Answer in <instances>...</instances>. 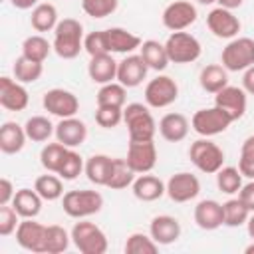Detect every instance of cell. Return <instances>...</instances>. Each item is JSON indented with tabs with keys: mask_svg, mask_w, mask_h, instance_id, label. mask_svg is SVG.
I'll use <instances>...</instances> for the list:
<instances>
[{
	"mask_svg": "<svg viewBox=\"0 0 254 254\" xmlns=\"http://www.w3.org/2000/svg\"><path fill=\"white\" fill-rule=\"evenodd\" d=\"M54 52L62 60H73L83 50V26L75 18H64L54 30Z\"/></svg>",
	"mask_w": 254,
	"mask_h": 254,
	"instance_id": "6da1fadb",
	"label": "cell"
},
{
	"mask_svg": "<svg viewBox=\"0 0 254 254\" xmlns=\"http://www.w3.org/2000/svg\"><path fill=\"white\" fill-rule=\"evenodd\" d=\"M123 123L129 131V141H153L157 123L153 113L143 103H129L123 107Z\"/></svg>",
	"mask_w": 254,
	"mask_h": 254,
	"instance_id": "7a4b0ae2",
	"label": "cell"
},
{
	"mask_svg": "<svg viewBox=\"0 0 254 254\" xmlns=\"http://www.w3.org/2000/svg\"><path fill=\"white\" fill-rule=\"evenodd\" d=\"M64 212L71 218H87L91 214H97L103 208V196L97 190H67L62 196Z\"/></svg>",
	"mask_w": 254,
	"mask_h": 254,
	"instance_id": "3957f363",
	"label": "cell"
},
{
	"mask_svg": "<svg viewBox=\"0 0 254 254\" xmlns=\"http://www.w3.org/2000/svg\"><path fill=\"white\" fill-rule=\"evenodd\" d=\"M189 159H190V163H192L200 173L216 175V173L222 169L224 151H222L214 141H210L208 137H202V139H196L194 143H190Z\"/></svg>",
	"mask_w": 254,
	"mask_h": 254,
	"instance_id": "277c9868",
	"label": "cell"
},
{
	"mask_svg": "<svg viewBox=\"0 0 254 254\" xmlns=\"http://www.w3.org/2000/svg\"><path fill=\"white\" fill-rule=\"evenodd\" d=\"M71 242L73 246L81 252V254H105L107 252V236L105 232L89 222V220H81L73 224L71 228Z\"/></svg>",
	"mask_w": 254,
	"mask_h": 254,
	"instance_id": "5b68a950",
	"label": "cell"
},
{
	"mask_svg": "<svg viewBox=\"0 0 254 254\" xmlns=\"http://www.w3.org/2000/svg\"><path fill=\"white\" fill-rule=\"evenodd\" d=\"M165 48H167V54H169V60L173 64H192L200 58L202 54V46L200 42L189 34V32H173L167 42H165Z\"/></svg>",
	"mask_w": 254,
	"mask_h": 254,
	"instance_id": "8992f818",
	"label": "cell"
},
{
	"mask_svg": "<svg viewBox=\"0 0 254 254\" xmlns=\"http://www.w3.org/2000/svg\"><path fill=\"white\" fill-rule=\"evenodd\" d=\"M222 65L228 71H244L254 65V40L252 38H232L220 56Z\"/></svg>",
	"mask_w": 254,
	"mask_h": 254,
	"instance_id": "52a82bcc",
	"label": "cell"
},
{
	"mask_svg": "<svg viewBox=\"0 0 254 254\" xmlns=\"http://www.w3.org/2000/svg\"><path fill=\"white\" fill-rule=\"evenodd\" d=\"M232 119L228 113H224L220 107H206V109H198L192 119H190V125L192 129L200 135V137H214V135H220L224 133L228 127H230Z\"/></svg>",
	"mask_w": 254,
	"mask_h": 254,
	"instance_id": "ba28073f",
	"label": "cell"
},
{
	"mask_svg": "<svg viewBox=\"0 0 254 254\" xmlns=\"http://www.w3.org/2000/svg\"><path fill=\"white\" fill-rule=\"evenodd\" d=\"M179 97V85L169 75H157L145 85V103L155 109L169 107Z\"/></svg>",
	"mask_w": 254,
	"mask_h": 254,
	"instance_id": "9c48e42d",
	"label": "cell"
},
{
	"mask_svg": "<svg viewBox=\"0 0 254 254\" xmlns=\"http://www.w3.org/2000/svg\"><path fill=\"white\" fill-rule=\"evenodd\" d=\"M16 242L34 254H46L48 226L36 222L34 218H24L16 228Z\"/></svg>",
	"mask_w": 254,
	"mask_h": 254,
	"instance_id": "30bf717a",
	"label": "cell"
},
{
	"mask_svg": "<svg viewBox=\"0 0 254 254\" xmlns=\"http://www.w3.org/2000/svg\"><path fill=\"white\" fill-rule=\"evenodd\" d=\"M198 18L196 6L189 0H175L163 10V26L171 32H183Z\"/></svg>",
	"mask_w": 254,
	"mask_h": 254,
	"instance_id": "8fae6325",
	"label": "cell"
},
{
	"mask_svg": "<svg viewBox=\"0 0 254 254\" xmlns=\"http://www.w3.org/2000/svg\"><path fill=\"white\" fill-rule=\"evenodd\" d=\"M42 105L48 113H52L60 119L73 117L79 111V99L75 97V93L62 89V87H54V89L46 91L42 97Z\"/></svg>",
	"mask_w": 254,
	"mask_h": 254,
	"instance_id": "7c38bea8",
	"label": "cell"
},
{
	"mask_svg": "<svg viewBox=\"0 0 254 254\" xmlns=\"http://www.w3.org/2000/svg\"><path fill=\"white\" fill-rule=\"evenodd\" d=\"M125 159L137 175L151 173L157 165V147L153 141H129Z\"/></svg>",
	"mask_w": 254,
	"mask_h": 254,
	"instance_id": "4fadbf2b",
	"label": "cell"
},
{
	"mask_svg": "<svg viewBox=\"0 0 254 254\" xmlns=\"http://www.w3.org/2000/svg\"><path fill=\"white\" fill-rule=\"evenodd\" d=\"M206 26L208 30L216 36V38H222V40H232L238 36L240 32V20L238 16L232 14V10L228 8H212L208 14H206Z\"/></svg>",
	"mask_w": 254,
	"mask_h": 254,
	"instance_id": "5bb4252c",
	"label": "cell"
},
{
	"mask_svg": "<svg viewBox=\"0 0 254 254\" xmlns=\"http://www.w3.org/2000/svg\"><path fill=\"white\" fill-rule=\"evenodd\" d=\"M198 192H200V181L192 173L181 171L167 181V194L173 202H189L196 198Z\"/></svg>",
	"mask_w": 254,
	"mask_h": 254,
	"instance_id": "9a60e30c",
	"label": "cell"
},
{
	"mask_svg": "<svg viewBox=\"0 0 254 254\" xmlns=\"http://www.w3.org/2000/svg\"><path fill=\"white\" fill-rule=\"evenodd\" d=\"M214 105L220 107L224 113H228L232 121H238L246 113V105H248L246 91L236 85H226L224 89L214 93Z\"/></svg>",
	"mask_w": 254,
	"mask_h": 254,
	"instance_id": "2e32d148",
	"label": "cell"
},
{
	"mask_svg": "<svg viewBox=\"0 0 254 254\" xmlns=\"http://www.w3.org/2000/svg\"><path fill=\"white\" fill-rule=\"evenodd\" d=\"M30 103L28 89L24 83L14 81L12 77H0V105L8 111H24Z\"/></svg>",
	"mask_w": 254,
	"mask_h": 254,
	"instance_id": "e0dca14e",
	"label": "cell"
},
{
	"mask_svg": "<svg viewBox=\"0 0 254 254\" xmlns=\"http://www.w3.org/2000/svg\"><path fill=\"white\" fill-rule=\"evenodd\" d=\"M147 64L143 62L141 56L137 54H127L119 64H117V81L121 85L129 87H137L143 83V79L147 77Z\"/></svg>",
	"mask_w": 254,
	"mask_h": 254,
	"instance_id": "ac0fdd59",
	"label": "cell"
},
{
	"mask_svg": "<svg viewBox=\"0 0 254 254\" xmlns=\"http://www.w3.org/2000/svg\"><path fill=\"white\" fill-rule=\"evenodd\" d=\"M56 139L60 141V143H64L65 147H69V149H75V147H79L83 141H85V137H87V127H85V123L81 121V119H77L75 115L73 117H64V119H60V123L56 125Z\"/></svg>",
	"mask_w": 254,
	"mask_h": 254,
	"instance_id": "d6986e66",
	"label": "cell"
},
{
	"mask_svg": "<svg viewBox=\"0 0 254 254\" xmlns=\"http://www.w3.org/2000/svg\"><path fill=\"white\" fill-rule=\"evenodd\" d=\"M194 222L202 230H216L224 224L222 204L214 198H204L194 206Z\"/></svg>",
	"mask_w": 254,
	"mask_h": 254,
	"instance_id": "ffe728a7",
	"label": "cell"
},
{
	"mask_svg": "<svg viewBox=\"0 0 254 254\" xmlns=\"http://www.w3.org/2000/svg\"><path fill=\"white\" fill-rule=\"evenodd\" d=\"M149 234L157 244H173L181 236V222L171 214H159L149 224Z\"/></svg>",
	"mask_w": 254,
	"mask_h": 254,
	"instance_id": "44dd1931",
	"label": "cell"
},
{
	"mask_svg": "<svg viewBox=\"0 0 254 254\" xmlns=\"http://www.w3.org/2000/svg\"><path fill=\"white\" fill-rule=\"evenodd\" d=\"M131 189H133L135 198H137V200H143V202H153V200H159V198H161V196L167 192V185H165V183H163L159 177L149 175V173L139 175V177L133 181Z\"/></svg>",
	"mask_w": 254,
	"mask_h": 254,
	"instance_id": "7402d4cb",
	"label": "cell"
},
{
	"mask_svg": "<svg viewBox=\"0 0 254 254\" xmlns=\"http://www.w3.org/2000/svg\"><path fill=\"white\" fill-rule=\"evenodd\" d=\"M117 64L109 54H103V56H93L87 64V73H89V79L93 83H99V85H105L113 79H117Z\"/></svg>",
	"mask_w": 254,
	"mask_h": 254,
	"instance_id": "603a6c76",
	"label": "cell"
},
{
	"mask_svg": "<svg viewBox=\"0 0 254 254\" xmlns=\"http://www.w3.org/2000/svg\"><path fill=\"white\" fill-rule=\"evenodd\" d=\"M26 129L18 125L16 121H6L0 127V151L6 155H16L26 145Z\"/></svg>",
	"mask_w": 254,
	"mask_h": 254,
	"instance_id": "cb8c5ba5",
	"label": "cell"
},
{
	"mask_svg": "<svg viewBox=\"0 0 254 254\" xmlns=\"http://www.w3.org/2000/svg\"><path fill=\"white\" fill-rule=\"evenodd\" d=\"M159 133L169 143H179L189 135V119L183 113H167L159 121Z\"/></svg>",
	"mask_w": 254,
	"mask_h": 254,
	"instance_id": "d4e9b609",
	"label": "cell"
},
{
	"mask_svg": "<svg viewBox=\"0 0 254 254\" xmlns=\"http://www.w3.org/2000/svg\"><path fill=\"white\" fill-rule=\"evenodd\" d=\"M111 171H113V159L107 157V155H91L87 161H85V175H87V181L97 185V187H107L109 183V177H111Z\"/></svg>",
	"mask_w": 254,
	"mask_h": 254,
	"instance_id": "484cf974",
	"label": "cell"
},
{
	"mask_svg": "<svg viewBox=\"0 0 254 254\" xmlns=\"http://www.w3.org/2000/svg\"><path fill=\"white\" fill-rule=\"evenodd\" d=\"M107 42H109V52L113 54H133L137 48H141V38L125 28H109L107 30Z\"/></svg>",
	"mask_w": 254,
	"mask_h": 254,
	"instance_id": "4316f807",
	"label": "cell"
},
{
	"mask_svg": "<svg viewBox=\"0 0 254 254\" xmlns=\"http://www.w3.org/2000/svg\"><path fill=\"white\" fill-rule=\"evenodd\" d=\"M198 83L206 93H218L228 85V69L220 64H208L200 69Z\"/></svg>",
	"mask_w": 254,
	"mask_h": 254,
	"instance_id": "83f0119b",
	"label": "cell"
},
{
	"mask_svg": "<svg viewBox=\"0 0 254 254\" xmlns=\"http://www.w3.org/2000/svg\"><path fill=\"white\" fill-rule=\"evenodd\" d=\"M42 202H44V198L38 194L36 189L34 190L32 189H20L14 194L12 206L16 208V212L22 218H36L42 210Z\"/></svg>",
	"mask_w": 254,
	"mask_h": 254,
	"instance_id": "f1b7e54d",
	"label": "cell"
},
{
	"mask_svg": "<svg viewBox=\"0 0 254 254\" xmlns=\"http://www.w3.org/2000/svg\"><path fill=\"white\" fill-rule=\"evenodd\" d=\"M139 56L143 58V62L147 64L149 69H155V71H163L167 69L169 65V54H167V48L165 44L157 42V40H145L139 48Z\"/></svg>",
	"mask_w": 254,
	"mask_h": 254,
	"instance_id": "f546056e",
	"label": "cell"
},
{
	"mask_svg": "<svg viewBox=\"0 0 254 254\" xmlns=\"http://www.w3.org/2000/svg\"><path fill=\"white\" fill-rule=\"evenodd\" d=\"M58 8L50 2H42L36 8H32L30 24L36 32H52L58 26Z\"/></svg>",
	"mask_w": 254,
	"mask_h": 254,
	"instance_id": "4dcf8cb0",
	"label": "cell"
},
{
	"mask_svg": "<svg viewBox=\"0 0 254 254\" xmlns=\"http://www.w3.org/2000/svg\"><path fill=\"white\" fill-rule=\"evenodd\" d=\"M12 71H14V79L26 85V83H34V81H38L42 77L44 64L34 62V60H30L26 56H20V58H16V62L12 65Z\"/></svg>",
	"mask_w": 254,
	"mask_h": 254,
	"instance_id": "1f68e13d",
	"label": "cell"
},
{
	"mask_svg": "<svg viewBox=\"0 0 254 254\" xmlns=\"http://www.w3.org/2000/svg\"><path fill=\"white\" fill-rule=\"evenodd\" d=\"M54 50V46L42 36V34H34V36H28L24 42H22V56L34 60V62H40L44 64L46 58L50 56V52Z\"/></svg>",
	"mask_w": 254,
	"mask_h": 254,
	"instance_id": "d6a6232c",
	"label": "cell"
},
{
	"mask_svg": "<svg viewBox=\"0 0 254 254\" xmlns=\"http://www.w3.org/2000/svg\"><path fill=\"white\" fill-rule=\"evenodd\" d=\"M127 99V87L119 81H109L99 87L97 91V105L105 107H123Z\"/></svg>",
	"mask_w": 254,
	"mask_h": 254,
	"instance_id": "836d02e7",
	"label": "cell"
},
{
	"mask_svg": "<svg viewBox=\"0 0 254 254\" xmlns=\"http://www.w3.org/2000/svg\"><path fill=\"white\" fill-rule=\"evenodd\" d=\"M24 129H26L28 139L34 141V143H44V141H48V139L56 133V125H52V121H50L48 117H44V115H34V117H30V119L26 121Z\"/></svg>",
	"mask_w": 254,
	"mask_h": 254,
	"instance_id": "e575fe53",
	"label": "cell"
},
{
	"mask_svg": "<svg viewBox=\"0 0 254 254\" xmlns=\"http://www.w3.org/2000/svg\"><path fill=\"white\" fill-rule=\"evenodd\" d=\"M135 175H137V173L129 167L127 159H113V171H111V177H109L107 187L113 189V190L127 189V187L133 185Z\"/></svg>",
	"mask_w": 254,
	"mask_h": 254,
	"instance_id": "d590c367",
	"label": "cell"
},
{
	"mask_svg": "<svg viewBox=\"0 0 254 254\" xmlns=\"http://www.w3.org/2000/svg\"><path fill=\"white\" fill-rule=\"evenodd\" d=\"M64 179L58 175H42L36 179L34 183V189L38 190V194L44 198V200H58L64 196Z\"/></svg>",
	"mask_w": 254,
	"mask_h": 254,
	"instance_id": "8d00e7d4",
	"label": "cell"
},
{
	"mask_svg": "<svg viewBox=\"0 0 254 254\" xmlns=\"http://www.w3.org/2000/svg\"><path fill=\"white\" fill-rule=\"evenodd\" d=\"M222 212H224V226H230V228L246 224L250 216L248 206L240 198H228L226 202H222Z\"/></svg>",
	"mask_w": 254,
	"mask_h": 254,
	"instance_id": "74e56055",
	"label": "cell"
},
{
	"mask_svg": "<svg viewBox=\"0 0 254 254\" xmlns=\"http://www.w3.org/2000/svg\"><path fill=\"white\" fill-rule=\"evenodd\" d=\"M67 149L69 147H65L64 143H48V145H44V149L40 151V163H42V167L48 171V173H58L60 171V165H62V161H64V157H65V153H67Z\"/></svg>",
	"mask_w": 254,
	"mask_h": 254,
	"instance_id": "f35d334b",
	"label": "cell"
},
{
	"mask_svg": "<svg viewBox=\"0 0 254 254\" xmlns=\"http://www.w3.org/2000/svg\"><path fill=\"white\" fill-rule=\"evenodd\" d=\"M216 187L224 194H234L242 187V173L236 167H222L216 173Z\"/></svg>",
	"mask_w": 254,
	"mask_h": 254,
	"instance_id": "ab89813d",
	"label": "cell"
},
{
	"mask_svg": "<svg viewBox=\"0 0 254 254\" xmlns=\"http://www.w3.org/2000/svg\"><path fill=\"white\" fill-rule=\"evenodd\" d=\"M71 240V234L60 224H50L48 226V242H46V254H62L67 250Z\"/></svg>",
	"mask_w": 254,
	"mask_h": 254,
	"instance_id": "60d3db41",
	"label": "cell"
},
{
	"mask_svg": "<svg viewBox=\"0 0 254 254\" xmlns=\"http://www.w3.org/2000/svg\"><path fill=\"white\" fill-rule=\"evenodd\" d=\"M81 171H85V165H83V159L77 151L73 149H67L62 165H60V171L56 175H60L64 181H73L81 175Z\"/></svg>",
	"mask_w": 254,
	"mask_h": 254,
	"instance_id": "b9f144b4",
	"label": "cell"
},
{
	"mask_svg": "<svg viewBox=\"0 0 254 254\" xmlns=\"http://www.w3.org/2000/svg\"><path fill=\"white\" fill-rule=\"evenodd\" d=\"M159 250V244L151 238V234H143V232H133L127 242H125V252L127 254H155Z\"/></svg>",
	"mask_w": 254,
	"mask_h": 254,
	"instance_id": "7bdbcfd3",
	"label": "cell"
},
{
	"mask_svg": "<svg viewBox=\"0 0 254 254\" xmlns=\"http://www.w3.org/2000/svg\"><path fill=\"white\" fill-rule=\"evenodd\" d=\"M83 50L89 54V58H93V56H103V54H111V52H109V42H107V30L89 32V34L83 38Z\"/></svg>",
	"mask_w": 254,
	"mask_h": 254,
	"instance_id": "ee69618b",
	"label": "cell"
},
{
	"mask_svg": "<svg viewBox=\"0 0 254 254\" xmlns=\"http://www.w3.org/2000/svg\"><path fill=\"white\" fill-rule=\"evenodd\" d=\"M119 6V0H81V8L87 16L101 20L111 16Z\"/></svg>",
	"mask_w": 254,
	"mask_h": 254,
	"instance_id": "f6af8a7d",
	"label": "cell"
},
{
	"mask_svg": "<svg viewBox=\"0 0 254 254\" xmlns=\"http://www.w3.org/2000/svg\"><path fill=\"white\" fill-rule=\"evenodd\" d=\"M238 169L242 177L254 179V135L246 137L242 147H240V159H238Z\"/></svg>",
	"mask_w": 254,
	"mask_h": 254,
	"instance_id": "bcb514c9",
	"label": "cell"
},
{
	"mask_svg": "<svg viewBox=\"0 0 254 254\" xmlns=\"http://www.w3.org/2000/svg\"><path fill=\"white\" fill-rule=\"evenodd\" d=\"M95 121L99 127L103 129H113L123 121V107H105V105H97L95 111Z\"/></svg>",
	"mask_w": 254,
	"mask_h": 254,
	"instance_id": "7dc6e473",
	"label": "cell"
},
{
	"mask_svg": "<svg viewBox=\"0 0 254 254\" xmlns=\"http://www.w3.org/2000/svg\"><path fill=\"white\" fill-rule=\"evenodd\" d=\"M18 212L14 206H8V204H2L0 206V236H10L12 232H16L18 228Z\"/></svg>",
	"mask_w": 254,
	"mask_h": 254,
	"instance_id": "c3c4849f",
	"label": "cell"
},
{
	"mask_svg": "<svg viewBox=\"0 0 254 254\" xmlns=\"http://www.w3.org/2000/svg\"><path fill=\"white\" fill-rule=\"evenodd\" d=\"M238 198L248 206L250 212H254V179H250V183H246V185L240 187Z\"/></svg>",
	"mask_w": 254,
	"mask_h": 254,
	"instance_id": "681fc988",
	"label": "cell"
},
{
	"mask_svg": "<svg viewBox=\"0 0 254 254\" xmlns=\"http://www.w3.org/2000/svg\"><path fill=\"white\" fill-rule=\"evenodd\" d=\"M14 194H16V190H14L12 181L6 179V177L0 179V206L2 204H10L14 200Z\"/></svg>",
	"mask_w": 254,
	"mask_h": 254,
	"instance_id": "f907efd6",
	"label": "cell"
},
{
	"mask_svg": "<svg viewBox=\"0 0 254 254\" xmlns=\"http://www.w3.org/2000/svg\"><path fill=\"white\" fill-rule=\"evenodd\" d=\"M242 89L250 95H254V65H250L248 69H244L242 75Z\"/></svg>",
	"mask_w": 254,
	"mask_h": 254,
	"instance_id": "816d5d0a",
	"label": "cell"
},
{
	"mask_svg": "<svg viewBox=\"0 0 254 254\" xmlns=\"http://www.w3.org/2000/svg\"><path fill=\"white\" fill-rule=\"evenodd\" d=\"M10 4L18 10H30L38 6V0H10Z\"/></svg>",
	"mask_w": 254,
	"mask_h": 254,
	"instance_id": "f5cc1de1",
	"label": "cell"
},
{
	"mask_svg": "<svg viewBox=\"0 0 254 254\" xmlns=\"http://www.w3.org/2000/svg\"><path fill=\"white\" fill-rule=\"evenodd\" d=\"M222 8H228V10H234V8H240L244 4V0H216Z\"/></svg>",
	"mask_w": 254,
	"mask_h": 254,
	"instance_id": "db71d44e",
	"label": "cell"
},
{
	"mask_svg": "<svg viewBox=\"0 0 254 254\" xmlns=\"http://www.w3.org/2000/svg\"><path fill=\"white\" fill-rule=\"evenodd\" d=\"M246 228H248V236L254 240V214L248 216V220H246Z\"/></svg>",
	"mask_w": 254,
	"mask_h": 254,
	"instance_id": "11a10c76",
	"label": "cell"
},
{
	"mask_svg": "<svg viewBox=\"0 0 254 254\" xmlns=\"http://www.w3.org/2000/svg\"><path fill=\"white\" fill-rule=\"evenodd\" d=\"M244 252H246V254H254V242H252V244H248V246L244 248Z\"/></svg>",
	"mask_w": 254,
	"mask_h": 254,
	"instance_id": "9f6ffc18",
	"label": "cell"
},
{
	"mask_svg": "<svg viewBox=\"0 0 254 254\" xmlns=\"http://www.w3.org/2000/svg\"><path fill=\"white\" fill-rule=\"evenodd\" d=\"M198 4H204V6H208V4H214L216 0H196Z\"/></svg>",
	"mask_w": 254,
	"mask_h": 254,
	"instance_id": "6f0895ef",
	"label": "cell"
}]
</instances>
